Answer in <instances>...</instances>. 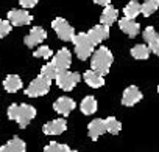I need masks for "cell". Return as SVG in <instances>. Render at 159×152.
I'll use <instances>...</instances> for the list:
<instances>
[{
    "label": "cell",
    "mask_w": 159,
    "mask_h": 152,
    "mask_svg": "<svg viewBox=\"0 0 159 152\" xmlns=\"http://www.w3.org/2000/svg\"><path fill=\"white\" fill-rule=\"evenodd\" d=\"M114 56L111 53L109 48L106 47H100L97 51L92 53V59H91V70H94L95 73L105 76L109 73V68L112 65Z\"/></svg>",
    "instance_id": "6da1fadb"
},
{
    "label": "cell",
    "mask_w": 159,
    "mask_h": 152,
    "mask_svg": "<svg viewBox=\"0 0 159 152\" xmlns=\"http://www.w3.org/2000/svg\"><path fill=\"white\" fill-rule=\"evenodd\" d=\"M36 116V109L30 104H11L8 107V118L17 121L19 127L25 129Z\"/></svg>",
    "instance_id": "7a4b0ae2"
},
{
    "label": "cell",
    "mask_w": 159,
    "mask_h": 152,
    "mask_svg": "<svg viewBox=\"0 0 159 152\" xmlns=\"http://www.w3.org/2000/svg\"><path fill=\"white\" fill-rule=\"evenodd\" d=\"M73 45H75V54L78 56L80 61H86L89 56H92L94 53V44L91 42V39L88 37L86 33H78L73 36L72 39Z\"/></svg>",
    "instance_id": "3957f363"
},
{
    "label": "cell",
    "mask_w": 159,
    "mask_h": 152,
    "mask_svg": "<svg viewBox=\"0 0 159 152\" xmlns=\"http://www.w3.org/2000/svg\"><path fill=\"white\" fill-rule=\"evenodd\" d=\"M55 81H56L59 89H62L66 92H70V90H73V87H76V84L80 81H81V76H80V73H76V71L62 70V71H58Z\"/></svg>",
    "instance_id": "277c9868"
},
{
    "label": "cell",
    "mask_w": 159,
    "mask_h": 152,
    "mask_svg": "<svg viewBox=\"0 0 159 152\" xmlns=\"http://www.w3.org/2000/svg\"><path fill=\"white\" fill-rule=\"evenodd\" d=\"M50 86H52V81L39 74L36 79H33V81L28 84V87L25 89V95H27V96H30V98L44 96V95H47V93H48Z\"/></svg>",
    "instance_id": "5b68a950"
},
{
    "label": "cell",
    "mask_w": 159,
    "mask_h": 152,
    "mask_svg": "<svg viewBox=\"0 0 159 152\" xmlns=\"http://www.w3.org/2000/svg\"><path fill=\"white\" fill-rule=\"evenodd\" d=\"M52 28L55 30L56 36L61 39V40H66V42H72L73 36H75V30L70 27V23L62 19V17H56L53 22H52Z\"/></svg>",
    "instance_id": "8992f818"
},
{
    "label": "cell",
    "mask_w": 159,
    "mask_h": 152,
    "mask_svg": "<svg viewBox=\"0 0 159 152\" xmlns=\"http://www.w3.org/2000/svg\"><path fill=\"white\" fill-rule=\"evenodd\" d=\"M33 20V16L27 10H11L8 13V22L11 27H24Z\"/></svg>",
    "instance_id": "52a82bcc"
},
{
    "label": "cell",
    "mask_w": 159,
    "mask_h": 152,
    "mask_svg": "<svg viewBox=\"0 0 159 152\" xmlns=\"http://www.w3.org/2000/svg\"><path fill=\"white\" fill-rule=\"evenodd\" d=\"M52 64L56 67L58 71H62V70H69L70 64H72V54L67 48H61L56 54H53V59H52Z\"/></svg>",
    "instance_id": "ba28073f"
},
{
    "label": "cell",
    "mask_w": 159,
    "mask_h": 152,
    "mask_svg": "<svg viewBox=\"0 0 159 152\" xmlns=\"http://www.w3.org/2000/svg\"><path fill=\"white\" fill-rule=\"evenodd\" d=\"M86 34H88V37L91 39V42H92L94 45H98V44H102L103 40H106V39L109 37V27L100 23V25L92 27Z\"/></svg>",
    "instance_id": "9c48e42d"
},
{
    "label": "cell",
    "mask_w": 159,
    "mask_h": 152,
    "mask_svg": "<svg viewBox=\"0 0 159 152\" xmlns=\"http://www.w3.org/2000/svg\"><path fill=\"white\" fill-rule=\"evenodd\" d=\"M47 39V33L42 27H33L30 30V33L25 36V45L33 48L36 45H39L41 42H44Z\"/></svg>",
    "instance_id": "30bf717a"
},
{
    "label": "cell",
    "mask_w": 159,
    "mask_h": 152,
    "mask_svg": "<svg viewBox=\"0 0 159 152\" xmlns=\"http://www.w3.org/2000/svg\"><path fill=\"white\" fill-rule=\"evenodd\" d=\"M67 129V121L64 118H58L53 121H48L42 126V132L45 135H61Z\"/></svg>",
    "instance_id": "8fae6325"
},
{
    "label": "cell",
    "mask_w": 159,
    "mask_h": 152,
    "mask_svg": "<svg viewBox=\"0 0 159 152\" xmlns=\"http://www.w3.org/2000/svg\"><path fill=\"white\" fill-rule=\"evenodd\" d=\"M142 99V92L136 87V86H129L125 89L123 95H122V104L126 107H131L134 104H137Z\"/></svg>",
    "instance_id": "7c38bea8"
},
{
    "label": "cell",
    "mask_w": 159,
    "mask_h": 152,
    "mask_svg": "<svg viewBox=\"0 0 159 152\" xmlns=\"http://www.w3.org/2000/svg\"><path fill=\"white\" fill-rule=\"evenodd\" d=\"M53 109H55L56 113H59L62 116H67L75 109V101L69 96H61L53 103Z\"/></svg>",
    "instance_id": "4fadbf2b"
},
{
    "label": "cell",
    "mask_w": 159,
    "mask_h": 152,
    "mask_svg": "<svg viewBox=\"0 0 159 152\" xmlns=\"http://www.w3.org/2000/svg\"><path fill=\"white\" fill-rule=\"evenodd\" d=\"M119 27L129 37H136L139 34V31H140V25L137 22H134L133 19H126V17H123V19L119 20Z\"/></svg>",
    "instance_id": "5bb4252c"
},
{
    "label": "cell",
    "mask_w": 159,
    "mask_h": 152,
    "mask_svg": "<svg viewBox=\"0 0 159 152\" xmlns=\"http://www.w3.org/2000/svg\"><path fill=\"white\" fill-rule=\"evenodd\" d=\"M105 132H106L105 120H100V118L92 120V121L89 123V126H88V133H89L91 140H94V141H95V140H98Z\"/></svg>",
    "instance_id": "9a60e30c"
},
{
    "label": "cell",
    "mask_w": 159,
    "mask_h": 152,
    "mask_svg": "<svg viewBox=\"0 0 159 152\" xmlns=\"http://www.w3.org/2000/svg\"><path fill=\"white\" fill-rule=\"evenodd\" d=\"M83 79L86 81V84L92 89H100L105 86V78L102 74L95 73L94 70H88L84 74H83Z\"/></svg>",
    "instance_id": "2e32d148"
},
{
    "label": "cell",
    "mask_w": 159,
    "mask_h": 152,
    "mask_svg": "<svg viewBox=\"0 0 159 152\" xmlns=\"http://www.w3.org/2000/svg\"><path fill=\"white\" fill-rule=\"evenodd\" d=\"M0 152H27V144L19 137H14L13 140H10L7 144L0 147Z\"/></svg>",
    "instance_id": "e0dca14e"
},
{
    "label": "cell",
    "mask_w": 159,
    "mask_h": 152,
    "mask_svg": "<svg viewBox=\"0 0 159 152\" xmlns=\"http://www.w3.org/2000/svg\"><path fill=\"white\" fill-rule=\"evenodd\" d=\"M143 40L147 42V47L150 48V51H156L159 45V34L156 33L153 27H147L143 30Z\"/></svg>",
    "instance_id": "ac0fdd59"
},
{
    "label": "cell",
    "mask_w": 159,
    "mask_h": 152,
    "mask_svg": "<svg viewBox=\"0 0 159 152\" xmlns=\"http://www.w3.org/2000/svg\"><path fill=\"white\" fill-rule=\"evenodd\" d=\"M3 89L8 93H16L22 89V79L17 74H8L5 78V81H3Z\"/></svg>",
    "instance_id": "d6986e66"
},
{
    "label": "cell",
    "mask_w": 159,
    "mask_h": 152,
    "mask_svg": "<svg viewBox=\"0 0 159 152\" xmlns=\"http://www.w3.org/2000/svg\"><path fill=\"white\" fill-rule=\"evenodd\" d=\"M117 16H119L117 10H116L114 6L108 5V6H105V10H103V13H102V16H100V22H102V25L111 27V25L117 20Z\"/></svg>",
    "instance_id": "ffe728a7"
},
{
    "label": "cell",
    "mask_w": 159,
    "mask_h": 152,
    "mask_svg": "<svg viewBox=\"0 0 159 152\" xmlns=\"http://www.w3.org/2000/svg\"><path fill=\"white\" fill-rule=\"evenodd\" d=\"M80 109H81V112L84 115H92L97 112V99L94 96H86L81 104H80Z\"/></svg>",
    "instance_id": "44dd1931"
},
{
    "label": "cell",
    "mask_w": 159,
    "mask_h": 152,
    "mask_svg": "<svg viewBox=\"0 0 159 152\" xmlns=\"http://www.w3.org/2000/svg\"><path fill=\"white\" fill-rule=\"evenodd\" d=\"M123 14H125L126 19H133L134 20L140 14V3L136 2V0H131V2L123 8Z\"/></svg>",
    "instance_id": "7402d4cb"
},
{
    "label": "cell",
    "mask_w": 159,
    "mask_h": 152,
    "mask_svg": "<svg viewBox=\"0 0 159 152\" xmlns=\"http://www.w3.org/2000/svg\"><path fill=\"white\" fill-rule=\"evenodd\" d=\"M131 56H133L134 59L145 61V59H148V56H150V48H148L147 45H142V44L134 45V47L131 48Z\"/></svg>",
    "instance_id": "603a6c76"
},
{
    "label": "cell",
    "mask_w": 159,
    "mask_h": 152,
    "mask_svg": "<svg viewBox=\"0 0 159 152\" xmlns=\"http://www.w3.org/2000/svg\"><path fill=\"white\" fill-rule=\"evenodd\" d=\"M157 8H159V0H145V2L140 5V14H143L145 17H148Z\"/></svg>",
    "instance_id": "cb8c5ba5"
},
{
    "label": "cell",
    "mask_w": 159,
    "mask_h": 152,
    "mask_svg": "<svg viewBox=\"0 0 159 152\" xmlns=\"http://www.w3.org/2000/svg\"><path fill=\"white\" fill-rule=\"evenodd\" d=\"M105 127H106V132H109L112 135H117L120 132V129H122V124H120V121L117 118L109 116V118L105 120Z\"/></svg>",
    "instance_id": "d4e9b609"
},
{
    "label": "cell",
    "mask_w": 159,
    "mask_h": 152,
    "mask_svg": "<svg viewBox=\"0 0 159 152\" xmlns=\"http://www.w3.org/2000/svg\"><path fill=\"white\" fill-rule=\"evenodd\" d=\"M56 74H58V70H56V67H55L52 62L45 64V65L41 68V76H44V78H47V79H50V81L56 78Z\"/></svg>",
    "instance_id": "484cf974"
},
{
    "label": "cell",
    "mask_w": 159,
    "mask_h": 152,
    "mask_svg": "<svg viewBox=\"0 0 159 152\" xmlns=\"http://www.w3.org/2000/svg\"><path fill=\"white\" fill-rule=\"evenodd\" d=\"M42 152H70V147L67 144H61V143H56V141H52L48 143Z\"/></svg>",
    "instance_id": "4316f807"
},
{
    "label": "cell",
    "mask_w": 159,
    "mask_h": 152,
    "mask_svg": "<svg viewBox=\"0 0 159 152\" xmlns=\"http://www.w3.org/2000/svg\"><path fill=\"white\" fill-rule=\"evenodd\" d=\"M33 56H34V57H42V59H50V57L53 56V51H52L50 47L42 45V47H39V48L33 53Z\"/></svg>",
    "instance_id": "83f0119b"
},
{
    "label": "cell",
    "mask_w": 159,
    "mask_h": 152,
    "mask_svg": "<svg viewBox=\"0 0 159 152\" xmlns=\"http://www.w3.org/2000/svg\"><path fill=\"white\" fill-rule=\"evenodd\" d=\"M10 31H11V23L8 20L0 19V39H3L7 34H10Z\"/></svg>",
    "instance_id": "f1b7e54d"
},
{
    "label": "cell",
    "mask_w": 159,
    "mask_h": 152,
    "mask_svg": "<svg viewBox=\"0 0 159 152\" xmlns=\"http://www.w3.org/2000/svg\"><path fill=\"white\" fill-rule=\"evenodd\" d=\"M38 2H39V0H19V3H20V6H22L24 10L36 6V5H38Z\"/></svg>",
    "instance_id": "f546056e"
},
{
    "label": "cell",
    "mask_w": 159,
    "mask_h": 152,
    "mask_svg": "<svg viewBox=\"0 0 159 152\" xmlns=\"http://www.w3.org/2000/svg\"><path fill=\"white\" fill-rule=\"evenodd\" d=\"M94 3L102 5V6H108V5L111 3V0H94Z\"/></svg>",
    "instance_id": "4dcf8cb0"
},
{
    "label": "cell",
    "mask_w": 159,
    "mask_h": 152,
    "mask_svg": "<svg viewBox=\"0 0 159 152\" xmlns=\"http://www.w3.org/2000/svg\"><path fill=\"white\" fill-rule=\"evenodd\" d=\"M154 53H156V54L159 56V45H157V48H156V51H154Z\"/></svg>",
    "instance_id": "1f68e13d"
},
{
    "label": "cell",
    "mask_w": 159,
    "mask_h": 152,
    "mask_svg": "<svg viewBox=\"0 0 159 152\" xmlns=\"http://www.w3.org/2000/svg\"><path fill=\"white\" fill-rule=\"evenodd\" d=\"M157 92H159V86H157Z\"/></svg>",
    "instance_id": "d6a6232c"
},
{
    "label": "cell",
    "mask_w": 159,
    "mask_h": 152,
    "mask_svg": "<svg viewBox=\"0 0 159 152\" xmlns=\"http://www.w3.org/2000/svg\"><path fill=\"white\" fill-rule=\"evenodd\" d=\"M70 152H76V150H70Z\"/></svg>",
    "instance_id": "836d02e7"
}]
</instances>
